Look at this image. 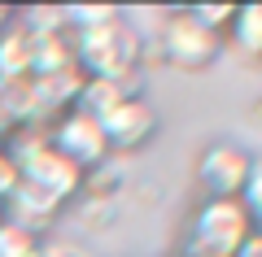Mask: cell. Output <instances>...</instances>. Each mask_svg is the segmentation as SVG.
I'll use <instances>...</instances> for the list:
<instances>
[{
	"label": "cell",
	"mask_w": 262,
	"mask_h": 257,
	"mask_svg": "<svg viewBox=\"0 0 262 257\" xmlns=\"http://www.w3.org/2000/svg\"><path fill=\"white\" fill-rule=\"evenodd\" d=\"M57 70H75V31L61 27V31H44L35 35V74H57Z\"/></svg>",
	"instance_id": "8fae6325"
},
{
	"label": "cell",
	"mask_w": 262,
	"mask_h": 257,
	"mask_svg": "<svg viewBox=\"0 0 262 257\" xmlns=\"http://www.w3.org/2000/svg\"><path fill=\"white\" fill-rule=\"evenodd\" d=\"M253 218L249 209L236 201H201L192 214V227H188V244L179 257H236V248L253 236Z\"/></svg>",
	"instance_id": "7a4b0ae2"
},
{
	"label": "cell",
	"mask_w": 262,
	"mask_h": 257,
	"mask_svg": "<svg viewBox=\"0 0 262 257\" xmlns=\"http://www.w3.org/2000/svg\"><path fill=\"white\" fill-rule=\"evenodd\" d=\"M249 166H253V153H245L232 139H219V144L201 148V157H196V183L210 201H236L245 192Z\"/></svg>",
	"instance_id": "277c9868"
},
{
	"label": "cell",
	"mask_w": 262,
	"mask_h": 257,
	"mask_svg": "<svg viewBox=\"0 0 262 257\" xmlns=\"http://www.w3.org/2000/svg\"><path fill=\"white\" fill-rule=\"evenodd\" d=\"M227 35L249 61H262V5H236V18L227 27Z\"/></svg>",
	"instance_id": "7c38bea8"
},
{
	"label": "cell",
	"mask_w": 262,
	"mask_h": 257,
	"mask_svg": "<svg viewBox=\"0 0 262 257\" xmlns=\"http://www.w3.org/2000/svg\"><path fill=\"white\" fill-rule=\"evenodd\" d=\"M127 96H131V83L83 79V87H79V96H75V109H79V113H88V118H96V122H105L122 101H127Z\"/></svg>",
	"instance_id": "30bf717a"
},
{
	"label": "cell",
	"mask_w": 262,
	"mask_h": 257,
	"mask_svg": "<svg viewBox=\"0 0 262 257\" xmlns=\"http://www.w3.org/2000/svg\"><path fill=\"white\" fill-rule=\"evenodd\" d=\"M22 183V175H18V166H13V157L5 153V148H0V205L9 201L13 196V188Z\"/></svg>",
	"instance_id": "2e32d148"
},
{
	"label": "cell",
	"mask_w": 262,
	"mask_h": 257,
	"mask_svg": "<svg viewBox=\"0 0 262 257\" xmlns=\"http://www.w3.org/2000/svg\"><path fill=\"white\" fill-rule=\"evenodd\" d=\"M35 74V35L22 22L0 31V83H22Z\"/></svg>",
	"instance_id": "9c48e42d"
},
{
	"label": "cell",
	"mask_w": 262,
	"mask_h": 257,
	"mask_svg": "<svg viewBox=\"0 0 262 257\" xmlns=\"http://www.w3.org/2000/svg\"><path fill=\"white\" fill-rule=\"evenodd\" d=\"M48 144H53L57 153L66 157V161H75L83 175L101 170L105 157H110V144H105L101 122L88 118V113H79V109H66L61 118L48 127Z\"/></svg>",
	"instance_id": "5b68a950"
},
{
	"label": "cell",
	"mask_w": 262,
	"mask_h": 257,
	"mask_svg": "<svg viewBox=\"0 0 262 257\" xmlns=\"http://www.w3.org/2000/svg\"><path fill=\"white\" fill-rule=\"evenodd\" d=\"M5 218L18 222V227H27L31 236H44V231L61 218V201H53L48 192H39V188H31V183H18L13 196L5 201Z\"/></svg>",
	"instance_id": "ba28073f"
},
{
	"label": "cell",
	"mask_w": 262,
	"mask_h": 257,
	"mask_svg": "<svg viewBox=\"0 0 262 257\" xmlns=\"http://www.w3.org/2000/svg\"><path fill=\"white\" fill-rule=\"evenodd\" d=\"M236 257H262V231H253V236L236 248Z\"/></svg>",
	"instance_id": "ac0fdd59"
},
{
	"label": "cell",
	"mask_w": 262,
	"mask_h": 257,
	"mask_svg": "<svg viewBox=\"0 0 262 257\" xmlns=\"http://www.w3.org/2000/svg\"><path fill=\"white\" fill-rule=\"evenodd\" d=\"M0 218H5V205H0Z\"/></svg>",
	"instance_id": "7402d4cb"
},
{
	"label": "cell",
	"mask_w": 262,
	"mask_h": 257,
	"mask_svg": "<svg viewBox=\"0 0 262 257\" xmlns=\"http://www.w3.org/2000/svg\"><path fill=\"white\" fill-rule=\"evenodd\" d=\"M101 131H105L110 153H131V148H144L153 135H158V109H153L140 92H131L127 101H122L118 109L101 122Z\"/></svg>",
	"instance_id": "52a82bcc"
},
{
	"label": "cell",
	"mask_w": 262,
	"mask_h": 257,
	"mask_svg": "<svg viewBox=\"0 0 262 257\" xmlns=\"http://www.w3.org/2000/svg\"><path fill=\"white\" fill-rule=\"evenodd\" d=\"M13 22H18V13H13V9H0V31L13 27Z\"/></svg>",
	"instance_id": "d6986e66"
},
{
	"label": "cell",
	"mask_w": 262,
	"mask_h": 257,
	"mask_svg": "<svg viewBox=\"0 0 262 257\" xmlns=\"http://www.w3.org/2000/svg\"><path fill=\"white\" fill-rule=\"evenodd\" d=\"M9 131H13V127H9V118L0 113V148H5V139H9Z\"/></svg>",
	"instance_id": "ffe728a7"
},
{
	"label": "cell",
	"mask_w": 262,
	"mask_h": 257,
	"mask_svg": "<svg viewBox=\"0 0 262 257\" xmlns=\"http://www.w3.org/2000/svg\"><path fill=\"white\" fill-rule=\"evenodd\" d=\"M253 122H258V127H262V101L253 105Z\"/></svg>",
	"instance_id": "44dd1931"
},
{
	"label": "cell",
	"mask_w": 262,
	"mask_h": 257,
	"mask_svg": "<svg viewBox=\"0 0 262 257\" xmlns=\"http://www.w3.org/2000/svg\"><path fill=\"white\" fill-rule=\"evenodd\" d=\"M0 257H39V236H31L27 227L0 218Z\"/></svg>",
	"instance_id": "4fadbf2b"
},
{
	"label": "cell",
	"mask_w": 262,
	"mask_h": 257,
	"mask_svg": "<svg viewBox=\"0 0 262 257\" xmlns=\"http://www.w3.org/2000/svg\"><path fill=\"white\" fill-rule=\"evenodd\" d=\"M18 175H22V183L48 192L53 201H61V205L70 201V196L83 192V170H79L75 161H66L53 144H39L35 153H27L18 161Z\"/></svg>",
	"instance_id": "8992f818"
},
{
	"label": "cell",
	"mask_w": 262,
	"mask_h": 257,
	"mask_svg": "<svg viewBox=\"0 0 262 257\" xmlns=\"http://www.w3.org/2000/svg\"><path fill=\"white\" fill-rule=\"evenodd\" d=\"M192 22H201L206 31H214V35H227V27H232L236 18V5H192Z\"/></svg>",
	"instance_id": "5bb4252c"
},
{
	"label": "cell",
	"mask_w": 262,
	"mask_h": 257,
	"mask_svg": "<svg viewBox=\"0 0 262 257\" xmlns=\"http://www.w3.org/2000/svg\"><path fill=\"white\" fill-rule=\"evenodd\" d=\"M140 57H144V44H140V35L127 27V18L75 31V65L83 70V79L131 83Z\"/></svg>",
	"instance_id": "6da1fadb"
},
{
	"label": "cell",
	"mask_w": 262,
	"mask_h": 257,
	"mask_svg": "<svg viewBox=\"0 0 262 257\" xmlns=\"http://www.w3.org/2000/svg\"><path fill=\"white\" fill-rule=\"evenodd\" d=\"M241 205H245V209H249L253 227L262 231V157H253V166H249V179H245V192H241Z\"/></svg>",
	"instance_id": "9a60e30c"
},
{
	"label": "cell",
	"mask_w": 262,
	"mask_h": 257,
	"mask_svg": "<svg viewBox=\"0 0 262 257\" xmlns=\"http://www.w3.org/2000/svg\"><path fill=\"white\" fill-rule=\"evenodd\" d=\"M39 257H92L83 244H66V240H39Z\"/></svg>",
	"instance_id": "e0dca14e"
},
{
	"label": "cell",
	"mask_w": 262,
	"mask_h": 257,
	"mask_svg": "<svg viewBox=\"0 0 262 257\" xmlns=\"http://www.w3.org/2000/svg\"><path fill=\"white\" fill-rule=\"evenodd\" d=\"M158 39H162V57H166L175 70H188V74L210 70V65L219 61V53H223V35H214V31H206L201 22H192L188 9L166 13Z\"/></svg>",
	"instance_id": "3957f363"
}]
</instances>
